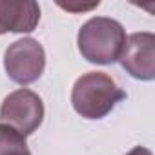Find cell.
Here are the masks:
<instances>
[{"label":"cell","mask_w":155,"mask_h":155,"mask_svg":"<svg viewBox=\"0 0 155 155\" xmlns=\"http://www.w3.org/2000/svg\"><path fill=\"white\" fill-rule=\"evenodd\" d=\"M126 99V93L108 73L90 71L75 81L71 90L73 110L84 119H104L111 110Z\"/></svg>","instance_id":"6da1fadb"},{"label":"cell","mask_w":155,"mask_h":155,"mask_svg":"<svg viewBox=\"0 0 155 155\" xmlns=\"http://www.w3.org/2000/svg\"><path fill=\"white\" fill-rule=\"evenodd\" d=\"M0 155H31L26 137L6 124H0Z\"/></svg>","instance_id":"52a82bcc"},{"label":"cell","mask_w":155,"mask_h":155,"mask_svg":"<svg viewBox=\"0 0 155 155\" xmlns=\"http://www.w3.org/2000/svg\"><path fill=\"white\" fill-rule=\"evenodd\" d=\"M38 20L40 6L35 0H0V35L31 33Z\"/></svg>","instance_id":"8992f818"},{"label":"cell","mask_w":155,"mask_h":155,"mask_svg":"<svg viewBox=\"0 0 155 155\" xmlns=\"http://www.w3.org/2000/svg\"><path fill=\"white\" fill-rule=\"evenodd\" d=\"M120 66L139 81L155 79V35L150 31L131 33L126 37L122 53L119 57Z\"/></svg>","instance_id":"5b68a950"},{"label":"cell","mask_w":155,"mask_h":155,"mask_svg":"<svg viewBox=\"0 0 155 155\" xmlns=\"http://www.w3.org/2000/svg\"><path fill=\"white\" fill-rule=\"evenodd\" d=\"M124 42V26L110 17H93L86 20L77 35V44L82 58L101 66L117 62L122 53Z\"/></svg>","instance_id":"7a4b0ae2"},{"label":"cell","mask_w":155,"mask_h":155,"mask_svg":"<svg viewBox=\"0 0 155 155\" xmlns=\"http://www.w3.org/2000/svg\"><path fill=\"white\" fill-rule=\"evenodd\" d=\"M62 9H68V11H71V13H79V11H90V9H93V8H97L101 2L97 0V2H91V4H81V2H68V4H64V2H57Z\"/></svg>","instance_id":"ba28073f"},{"label":"cell","mask_w":155,"mask_h":155,"mask_svg":"<svg viewBox=\"0 0 155 155\" xmlns=\"http://www.w3.org/2000/svg\"><path fill=\"white\" fill-rule=\"evenodd\" d=\"M44 120V102L38 93L20 88L11 91L0 106V124L17 130L28 137L35 133Z\"/></svg>","instance_id":"3957f363"},{"label":"cell","mask_w":155,"mask_h":155,"mask_svg":"<svg viewBox=\"0 0 155 155\" xmlns=\"http://www.w3.org/2000/svg\"><path fill=\"white\" fill-rule=\"evenodd\" d=\"M126 155H153L148 148H144V146H135L133 150H130Z\"/></svg>","instance_id":"9c48e42d"},{"label":"cell","mask_w":155,"mask_h":155,"mask_svg":"<svg viewBox=\"0 0 155 155\" xmlns=\"http://www.w3.org/2000/svg\"><path fill=\"white\" fill-rule=\"evenodd\" d=\"M4 68L8 77L20 84L28 86L37 82L46 68V51L42 44L35 38H20L13 44L4 53Z\"/></svg>","instance_id":"277c9868"}]
</instances>
